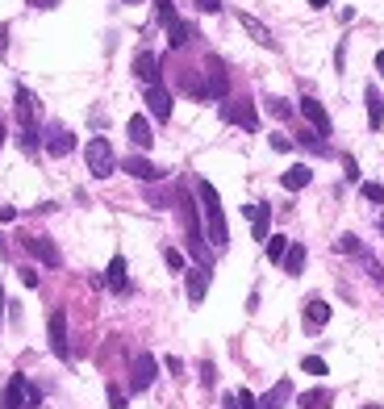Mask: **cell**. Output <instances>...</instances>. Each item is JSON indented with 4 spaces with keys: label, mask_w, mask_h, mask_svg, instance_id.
Listing matches in <instances>:
<instances>
[{
    "label": "cell",
    "mask_w": 384,
    "mask_h": 409,
    "mask_svg": "<svg viewBox=\"0 0 384 409\" xmlns=\"http://www.w3.org/2000/svg\"><path fill=\"white\" fill-rule=\"evenodd\" d=\"M197 196H201V209H205V234L213 247H226L230 242V226H226V209H222V196L209 180H197Z\"/></svg>",
    "instance_id": "6da1fadb"
},
{
    "label": "cell",
    "mask_w": 384,
    "mask_h": 409,
    "mask_svg": "<svg viewBox=\"0 0 384 409\" xmlns=\"http://www.w3.org/2000/svg\"><path fill=\"white\" fill-rule=\"evenodd\" d=\"M84 159H88V171H92L96 180H105V176H113V167H117V155H113V146H109V138H92V142L84 146Z\"/></svg>",
    "instance_id": "7a4b0ae2"
},
{
    "label": "cell",
    "mask_w": 384,
    "mask_h": 409,
    "mask_svg": "<svg viewBox=\"0 0 384 409\" xmlns=\"http://www.w3.org/2000/svg\"><path fill=\"white\" fill-rule=\"evenodd\" d=\"M42 406V393L17 372L13 380H8V389H4V409H38Z\"/></svg>",
    "instance_id": "3957f363"
},
{
    "label": "cell",
    "mask_w": 384,
    "mask_h": 409,
    "mask_svg": "<svg viewBox=\"0 0 384 409\" xmlns=\"http://www.w3.org/2000/svg\"><path fill=\"white\" fill-rule=\"evenodd\" d=\"M222 121L243 125L247 134H255V130H259V113H255V105H251V100H226V105H222Z\"/></svg>",
    "instance_id": "277c9868"
},
{
    "label": "cell",
    "mask_w": 384,
    "mask_h": 409,
    "mask_svg": "<svg viewBox=\"0 0 384 409\" xmlns=\"http://www.w3.org/2000/svg\"><path fill=\"white\" fill-rule=\"evenodd\" d=\"M155 376H159V364H155V355H146V351H142V355L134 360V372H130V389H134V393H146V389L155 385Z\"/></svg>",
    "instance_id": "5b68a950"
},
{
    "label": "cell",
    "mask_w": 384,
    "mask_h": 409,
    "mask_svg": "<svg viewBox=\"0 0 384 409\" xmlns=\"http://www.w3.org/2000/svg\"><path fill=\"white\" fill-rule=\"evenodd\" d=\"M25 251H29L38 263H46V268H59V263H63L59 247H54L50 238H42V234H25Z\"/></svg>",
    "instance_id": "8992f818"
},
{
    "label": "cell",
    "mask_w": 384,
    "mask_h": 409,
    "mask_svg": "<svg viewBox=\"0 0 384 409\" xmlns=\"http://www.w3.org/2000/svg\"><path fill=\"white\" fill-rule=\"evenodd\" d=\"M230 92V75H226V63L222 59H209V71H205V96L222 100Z\"/></svg>",
    "instance_id": "52a82bcc"
},
{
    "label": "cell",
    "mask_w": 384,
    "mask_h": 409,
    "mask_svg": "<svg viewBox=\"0 0 384 409\" xmlns=\"http://www.w3.org/2000/svg\"><path fill=\"white\" fill-rule=\"evenodd\" d=\"M171 105H176V100H171V92H167L163 84H151V88H146V109H151L155 121H167V117H171Z\"/></svg>",
    "instance_id": "ba28073f"
},
{
    "label": "cell",
    "mask_w": 384,
    "mask_h": 409,
    "mask_svg": "<svg viewBox=\"0 0 384 409\" xmlns=\"http://www.w3.org/2000/svg\"><path fill=\"white\" fill-rule=\"evenodd\" d=\"M71 151H75V134H71L67 125H50V130H46V155L63 159V155H71Z\"/></svg>",
    "instance_id": "9c48e42d"
},
{
    "label": "cell",
    "mask_w": 384,
    "mask_h": 409,
    "mask_svg": "<svg viewBox=\"0 0 384 409\" xmlns=\"http://www.w3.org/2000/svg\"><path fill=\"white\" fill-rule=\"evenodd\" d=\"M243 213L251 217V238H255V242H268V230H272V205H243Z\"/></svg>",
    "instance_id": "30bf717a"
},
{
    "label": "cell",
    "mask_w": 384,
    "mask_h": 409,
    "mask_svg": "<svg viewBox=\"0 0 384 409\" xmlns=\"http://www.w3.org/2000/svg\"><path fill=\"white\" fill-rule=\"evenodd\" d=\"M50 351H54L59 360L71 355V343H67V314H63V309L50 314Z\"/></svg>",
    "instance_id": "8fae6325"
},
{
    "label": "cell",
    "mask_w": 384,
    "mask_h": 409,
    "mask_svg": "<svg viewBox=\"0 0 384 409\" xmlns=\"http://www.w3.org/2000/svg\"><path fill=\"white\" fill-rule=\"evenodd\" d=\"M301 117H305V121H309V125H314V130H318L322 138L330 134V113L322 109V100H314V96H305V100H301Z\"/></svg>",
    "instance_id": "7c38bea8"
},
{
    "label": "cell",
    "mask_w": 384,
    "mask_h": 409,
    "mask_svg": "<svg viewBox=\"0 0 384 409\" xmlns=\"http://www.w3.org/2000/svg\"><path fill=\"white\" fill-rule=\"evenodd\" d=\"M121 167H125L134 180H146V184H155V180H163V176H167L163 167H155V163H151V159H142V155H130Z\"/></svg>",
    "instance_id": "4fadbf2b"
},
{
    "label": "cell",
    "mask_w": 384,
    "mask_h": 409,
    "mask_svg": "<svg viewBox=\"0 0 384 409\" xmlns=\"http://www.w3.org/2000/svg\"><path fill=\"white\" fill-rule=\"evenodd\" d=\"M125 134H130V142H134L138 151H151V142H155V134H151V121H146L142 113H134V117L125 121Z\"/></svg>",
    "instance_id": "5bb4252c"
},
{
    "label": "cell",
    "mask_w": 384,
    "mask_h": 409,
    "mask_svg": "<svg viewBox=\"0 0 384 409\" xmlns=\"http://www.w3.org/2000/svg\"><path fill=\"white\" fill-rule=\"evenodd\" d=\"M134 75H138L146 88L159 84V59H155L151 50H138V54H134Z\"/></svg>",
    "instance_id": "9a60e30c"
},
{
    "label": "cell",
    "mask_w": 384,
    "mask_h": 409,
    "mask_svg": "<svg viewBox=\"0 0 384 409\" xmlns=\"http://www.w3.org/2000/svg\"><path fill=\"white\" fill-rule=\"evenodd\" d=\"M17 117H21V125H25V130H33V117H38V96H33L25 84H17Z\"/></svg>",
    "instance_id": "2e32d148"
},
{
    "label": "cell",
    "mask_w": 384,
    "mask_h": 409,
    "mask_svg": "<svg viewBox=\"0 0 384 409\" xmlns=\"http://www.w3.org/2000/svg\"><path fill=\"white\" fill-rule=\"evenodd\" d=\"M184 276H188V301H192V305H201V301H205V293H209V276H213V272H209V268H188Z\"/></svg>",
    "instance_id": "e0dca14e"
},
{
    "label": "cell",
    "mask_w": 384,
    "mask_h": 409,
    "mask_svg": "<svg viewBox=\"0 0 384 409\" xmlns=\"http://www.w3.org/2000/svg\"><path fill=\"white\" fill-rule=\"evenodd\" d=\"M238 21H243V29L259 42V46H276V38H272V29L259 21V17H251V13H238Z\"/></svg>",
    "instance_id": "ac0fdd59"
},
{
    "label": "cell",
    "mask_w": 384,
    "mask_h": 409,
    "mask_svg": "<svg viewBox=\"0 0 384 409\" xmlns=\"http://www.w3.org/2000/svg\"><path fill=\"white\" fill-rule=\"evenodd\" d=\"M105 284H109L113 293H125V288H130V276H125V259H121V255H113V259H109Z\"/></svg>",
    "instance_id": "d6986e66"
},
{
    "label": "cell",
    "mask_w": 384,
    "mask_h": 409,
    "mask_svg": "<svg viewBox=\"0 0 384 409\" xmlns=\"http://www.w3.org/2000/svg\"><path fill=\"white\" fill-rule=\"evenodd\" d=\"M305 322H309L314 330H322V326L330 322V305H326L322 297H309V301H305Z\"/></svg>",
    "instance_id": "ffe728a7"
},
{
    "label": "cell",
    "mask_w": 384,
    "mask_h": 409,
    "mask_svg": "<svg viewBox=\"0 0 384 409\" xmlns=\"http://www.w3.org/2000/svg\"><path fill=\"white\" fill-rule=\"evenodd\" d=\"M309 180H314V171H309V167H305V163H297V167H289V171H284V176H280V184H284V188H289V192H301V188H305V184H309Z\"/></svg>",
    "instance_id": "44dd1931"
},
{
    "label": "cell",
    "mask_w": 384,
    "mask_h": 409,
    "mask_svg": "<svg viewBox=\"0 0 384 409\" xmlns=\"http://www.w3.org/2000/svg\"><path fill=\"white\" fill-rule=\"evenodd\" d=\"M364 100H368V125H372V130H381V125H384V100H381V92H376L372 84H368Z\"/></svg>",
    "instance_id": "7402d4cb"
},
{
    "label": "cell",
    "mask_w": 384,
    "mask_h": 409,
    "mask_svg": "<svg viewBox=\"0 0 384 409\" xmlns=\"http://www.w3.org/2000/svg\"><path fill=\"white\" fill-rule=\"evenodd\" d=\"M188 38H192V25L176 17V21L167 25V46H171V50H180V46H188Z\"/></svg>",
    "instance_id": "603a6c76"
},
{
    "label": "cell",
    "mask_w": 384,
    "mask_h": 409,
    "mask_svg": "<svg viewBox=\"0 0 384 409\" xmlns=\"http://www.w3.org/2000/svg\"><path fill=\"white\" fill-rule=\"evenodd\" d=\"M289 393H293V385H289V380H276V385H272V393L259 401V409H280L284 401H289Z\"/></svg>",
    "instance_id": "cb8c5ba5"
},
{
    "label": "cell",
    "mask_w": 384,
    "mask_h": 409,
    "mask_svg": "<svg viewBox=\"0 0 384 409\" xmlns=\"http://www.w3.org/2000/svg\"><path fill=\"white\" fill-rule=\"evenodd\" d=\"M284 272H289V276H301V272H305V247H301V242L289 247V255H284Z\"/></svg>",
    "instance_id": "d4e9b609"
},
{
    "label": "cell",
    "mask_w": 384,
    "mask_h": 409,
    "mask_svg": "<svg viewBox=\"0 0 384 409\" xmlns=\"http://www.w3.org/2000/svg\"><path fill=\"white\" fill-rule=\"evenodd\" d=\"M289 247H293V242H289L284 234H268V259H272V263H284Z\"/></svg>",
    "instance_id": "484cf974"
},
{
    "label": "cell",
    "mask_w": 384,
    "mask_h": 409,
    "mask_svg": "<svg viewBox=\"0 0 384 409\" xmlns=\"http://www.w3.org/2000/svg\"><path fill=\"white\" fill-rule=\"evenodd\" d=\"M297 406H301V409H326V406H330V393H326V389H318V393H305Z\"/></svg>",
    "instance_id": "4316f807"
},
{
    "label": "cell",
    "mask_w": 384,
    "mask_h": 409,
    "mask_svg": "<svg viewBox=\"0 0 384 409\" xmlns=\"http://www.w3.org/2000/svg\"><path fill=\"white\" fill-rule=\"evenodd\" d=\"M301 372H309V376H326V360H318V355H305V360H301Z\"/></svg>",
    "instance_id": "83f0119b"
},
{
    "label": "cell",
    "mask_w": 384,
    "mask_h": 409,
    "mask_svg": "<svg viewBox=\"0 0 384 409\" xmlns=\"http://www.w3.org/2000/svg\"><path fill=\"white\" fill-rule=\"evenodd\" d=\"M155 17H159L163 25H171V21H176V4H171V0H155Z\"/></svg>",
    "instance_id": "f1b7e54d"
},
{
    "label": "cell",
    "mask_w": 384,
    "mask_h": 409,
    "mask_svg": "<svg viewBox=\"0 0 384 409\" xmlns=\"http://www.w3.org/2000/svg\"><path fill=\"white\" fill-rule=\"evenodd\" d=\"M268 109H272V117H280V121H284V117H293V105H289V100H280V96H272V100H268Z\"/></svg>",
    "instance_id": "f546056e"
},
{
    "label": "cell",
    "mask_w": 384,
    "mask_h": 409,
    "mask_svg": "<svg viewBox=\"0 0 384 409\" xmlns=\"http://www.w3.org/2000/svg\"><path fill=\"white\" fill-rule=\"evenodd\" d=\"M339 251H347V255H364V247H360L355 234H343V238H339Z\"/></svg>",
    "instance_id": "4dcf8cb0"
},
{
    "label": "cell",
    "mask_w": 384,
    "mask_h": 409,
    "mask_svg": "<svg viewBox=\"0 0 384 409\" xmlns=\"http://www.w3.org/2000/svg\"><path fill=\"white\" fill-rule=\"evenodd\" d=\"M163 259H167V268H171V272H184V255H180L176 247H163Z\"/></svg>",
    "instance_id": "1f68e13d"
},
{
    "label": "cell",
    "mask_w": 384,
    "mask_h": 409,
    "mask_svg": "<svg viewBox=\"0 0 384 409\" xmlns=\"http://www.w3.org/2000/svg\"><path fill=\"white\" fill-rule=\"evenodd\" d=\"M364 201H372V205H384V184H364Z\"/></svg>",
    "instance_id": "d6a6232c"
},
{
    "label": "cell",
    "mask_w": 384,
    "mask_h": 409,
    "mask_svg": "<svg viewBox=\"0 0 384 409\" xmlns=\"http://www.w3.org/2000/svg\"><path fill=\"white\" fill-rule=\"evenodd\" d=\"M234 401H238V409H259V397H255V393H247V389H238V393H234Z\"/></svg>",
    "instance_id": "836d02e7"
},
{
    "label": "cell",
    "mask_w": 384,
    "mask_h": 409,
    "mask_svg": "<svg viewBox=\"0 0 384 409\" xmlns=\"http://www.w3.org/2000/svg\"><path fill=\"white\" fill-rule=\"evenodd\" d=\"M21 146H25V151L33 155V151L42 146V142H38V130H21Z\"/></svg>",
    "instance_id": "e575fe53"
},
{
    "label": "cell",
    "mask_w": 384,
    "mask_h": 409,
    "mask_svg": "<svg viewBox=\"0 0 384 409\" xmlns=\"http://www.w3.org/2000/svg\"><path fill=\"white\" fill-rule=\"evenodd\" d=\"M109 409H125V393L113 389V385H109Z\"/></svg>",
    "instance_id": "d590c367"
},
{
    "label": "cell",
    "mask_w": 384,
    "mask_h": 409,
    "mask_svg": "<svg viewBox=\"0 0 384 409\" xmlns=\"http://www.w3.org/2000/svg\"><path fill=\"white\" fill-rule=\"evenodd\" d=\"M272 151H293V138L289 134H272Z\"/></svg>",
    "instance_id": "8d00e7d4"
},
{
    "label": "cell",
    "mask_w": 384,
    "mask_h": 409,
    "mask_svg": "<svg viewBox=\"0 0 384 409\" xmlns=\"http://www.w3.org/2000/svg\"><path fill=\"white\" fill-rule=\"evenodd\" d=\"M21 284H25V288H38V272H33V268H21Z\"/></svg>",
    "instance_id": "74e56055"
},
{
    "label": "cell",
    "mask_w": 384,
    "mask_h": 409,
    "mask_svg": "<svg viewBox=\"0 0 384 409\" xmlns=\"http://www.w3.org/2000/svg\"><path fill=\"white\" fill-rule=\"evenodd\" d=\"M201 13H222V0H192Z\"/></svg>",
    "instance_id": "f35d334b"
},
{
    "label": "cell",
    "mask_w": 384,
    "mask_h": 409,
    "mask_svg": "<svg viewBox=\"0 0 384 409\" xmlns=\"http://www.w3.org/2000/svg\"><path fill=\"white\" fill-rule=\"evenodd\" d=\"M343 167H347V180H360V163H355V159H351V155H347V159H343Z\"/></svg>",
    "instance_id": "ab89813d"
},
{
    "label": "cell",
    "mask_w": 384,
    "mask_h": 409,
    "mask_svg": "<svg viewBox=\"0 0 384 409\" xmlns=\"http://www.w3.org/2000/svg\"><path fill=\"white\" fill-rule=\"evenodd\" d=\"M201 380H205V385H213V380H217V372H213V364H201Z\"/></svg>",
    "instance_id": "60d3db41"
},
{
    "label": "cell",
    "mask_w": 384,
    "mask_h": 409,
    "mask_svg": "<svg viewBox=\"0 0 384 409\" xmlns=\"http://www.w3.org/2000/svg\"><path fill=\"white\" fill-rule=\"evenodd\" d=\"M0 222H17V209L13 205H0Z\"/></svg>",
    "instance_id": "b9f144b4"
},
{
    "label": "cell",
    "mask_w": 384,
    "mask_h": 409,
    "mask_svg": "<svg viewBox=\"0 0 384 409\" xmlns=\"http://www.w3.org/2000/svg\"><path fill=\"white\" fill-rule=\"evenodd\" d=\"M29 4H33V8H54L59 0H29Z\"/></svg>",
    "instance_id": "7bdbcfd3"
},
{
    "label": "cell",
    "mask_w": 384,
    "mask_h": 409,
    "mask_svg": "<svg viewBox=\"0 0 384 409\" xmlns=\"http://www.w3.org/2000/svg\"><path fill=\"white\" fill-rule=\"evenodd\" d=\"M4 305H8V301H4V288H0V326H4Z\"/></svg>",
    "instance_id": "ee69618b"
},
{
    "label": "cell",
    "mask_w": 384,
    "mask_h": 409,
    "mask_svg": "<svg viewBox=\"0 0 384 409\" xmlns=\"http://www.w3.org/2000/svg\"><path fill=\"white\" fill-rule=\"evenodd\" d=\"M222 409H238V401H234V393H230V397H226V406Z\"/></svg>",
    "instance_id": "f6af8a7d"
},
{
    "label": "cell",
    "mask_w": 384,
    "mask_h": 409,
    "mask_svg": "<svg viewBox=\"0 0 384 409\" xmlns=\"http://www.w3.org/2000/svg\"><path fill=\"white\" fill-rule=\"evenodd\" d=\"M376 71H381V75H384V50H381V54H376Z\"/></svg>",
    "instance_id": "bcb514c9"
},
{
    "label": "cell",
    "mask_w": 384,
    "mask_h": 409,
    "mask_svg": "<svg viewBox=\"0 0 384 409\" xmlns=\"http://www.w3.org/2000/svg\"><path fill=\"white\" fill-rule=\"evenodd\" d=\"M309 4H314V8H326V4H330V0H309Z\"/></svg>",
    "instance_id": "7dc6e473"
},
{
    "label": "cell",
    "mask_w": 384,
    "mask_h": 409,
    "mask_svg": "<svg viewBox=\"0 0 384 409\" xmlns=\"http://www.w3.org/2000/svg\"><path fill=\"white\" fill-rule=\"evenodd\" d=\"M0 255H4V238H0Z\"/></svg>",
    "instance_id": "c3c4849f"
},
{
    "label": "cell",
    "mask_w": 384,
    "mask_h": 409,
    "mask_svg": "<svg viewBox=\"0 0 384 409\" xmlns=\"http://www.w3.org/2000/svg\"><path fill=\"white\" fill-rule=\"evenodd\" d=\"M125 4H138V0H125Z\"/></svg>",
    "instance_id": "681fc988"
},
{
    "label": "cell",
    "mask_w": 384,
    "mask_h": 409,
    "mask_svg": "<svg viewBox=\"0 0 384 409\" xmlns=\"http://www.w3.org/2000/svg\"><path fill=\"white\" fill-rule=\"evenodd\" d=\"M368 409H381V406H368Z\"/></svg>",
    "instance_id": "f907efd6"
},
{
    "label": "cell",
    "mask_w": 384,
    "mask_h": 409,
    "mask_svg": "<svg viewBox=\"0 0 384 409\" xmlns=\"http://www.w3.org/2000/svg\"><path fill=\"white\" fill-rule=\"evenodd\" d=\"M0 130H4V121H0Z\"/></svg>",
    "instance_id": "816d5d0a"
}]
</instances>
